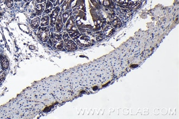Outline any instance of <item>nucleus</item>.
Wrapping results in <instances>:
<instances>
[{"mask_svg":"<svg viewBox=\"0 0 179 119\" xmlns=\"http://www.w3.org/2000/svg\"><path fill=\"white\" fill-rule=\"evenodd\" d=\"M69 13H67V12L64 13L63 14V22H66L67 19L68 18V17H69Z\"/></svg>","mask_w":179,"mask_h":119,"instance_id":"obj_13","label":"nucleus"},{"mask_svg":"<svg viewBox=\"0 0 179 119\" xmlns=\"http://www.w3.org/2000/svg\"><path fill=\"white\" fill-rule=\"evenodd\" d=\"M5 73L3 71H0V83H1L5 76Z\"/></svg>","mask_w":179,"mask_h":119,"instance_id":"obj_11","label":"nucleus"},{"mask_svg":"<svg viewBox=\"0 0 179 119\" xmlns=\"http://www.w3.org/2000/svg\"><path fill=\"white\" fill-rule=\"evenodd\" d=\"M45 10L44 4H39L35 7L36 13L38 15H40L42 14V13L44 12Z\"/></svg>","mask_w":179,"mask_h":119,"instance_id":"obj_6","label":"nucleus"},{"mask_svg":"<svg viewBox=\"0 0 179 119\" xmlns=\"http://www.w3.org/2000/svg\"><path fill=\"white\" fill-rule=\"evenodd\" d=\"M50 1L52 2H54L55 1H56V0H50Z\"/></svg>","mask_w":179,"mask_h":119,"instance_id":"obj_16","label":"nucleus"},{"mask_svg":"<svg viewBox=\"0 0 179 119\" xmlns=\"http://www.w3.org/2000/svg\"><path fill=\"white\" fill-rule=\"evenodd\" d=\"M63 39L64 41H65V45H64V46H65V48H66V49H67V50L71 51L77 49V45H76L74 42L70 39V37L68 35V34H64L63 36Z\"/></svg>","mask_w":179,"mask_h":119,"instance_id":"obj_1","label":"nucleus"},{"mask_svg":"<svg viewBox=\"0 0 179 119\" xmlns=\"http://www.w3.org/2000/svg\"><path fill=\"white\" fill-rule=\"evenodd\" d=\"M29 48L31 49H32V50H34L35 47L34 46H29Z\"/></svg>","mask_w":179,"mask_h":119,"instance_id":"obj_14","label":"nucleus"},{"mask_svg":"<svg viewBox=\"0 0 179 119\" xmlns=\"http://www.w3.org/2000/svg\"><path fill=\"white\" fill-rule=\"evenodd\" d=\"M54 42V46L55 48L56 49H61L63 47V42L61 38L58 35L55 36L53 39Z\"/></svg>","mask_w":179,"mask_h":119,"instance_id":"obj_3","label":"nucleus"},{"mask_svg":"<svg viewBox=\"0 0 179 119\" xmlns=\"http://www.w3.org/2000/svg\"><path fill=\"white\" fill-rule=\"evenodd\" d=\"M2 67H3L4 69H7L8 68V66L7 62L6 61H3L2 62Z\"/></svg>","mask_w":179,"mask_h":119,"instance_id":"obj_12","label":"nucleus"},{"mask_svg":"<svg viewBox=\"0 0 179 119\" xmlns=\"http://www.w3.org/2000/svg\"><path fill=\"white\" fill-rule=\"evenodd\" d=\"M59 11V7H57L55 8V9L53 11L52 14H51V24L54 25L55 22L57 19V17L58 14V12Z\"/></svg>","mask_w":179,"mask_h":119,"instance_id":"obj_4","label":"nucleus"},{"mask_svg":"<svg viewBox=\"0 0 179 119\" xmlns=\"http://www.w3.org/2000/svg\"><path fill=\"white\" fill-rule=\"evenodd\" d=\"M6 5L8 7H11L13 6V1L12 0H6Z\"/></svg>","mask_w":179,"mask_h":119,"instance_id":"obj_10","label":"nucleus"},{"mask_svg":"<svg viewBox=\"0 0 179 119\" xmlns=\"http://www.w3.org/2000/svg\"><path fill=\"white\" fill-rule=\"evenodd\" d=\"M36 1L38 2H42L45 1V0H36Z\"/></svg>","mask_w":179,"mask_h":119,"instance_id":"obj_15","label":"nucleus"},{"mask_svg":"<svg viewBox=\"0 0 179 119\" xmlns=\"http://www.w3.org/2000/svg\"><path fill=\"white\" fill-rule=\"evenodd\" d=\"M49 24V17L48 16H45L41 19V26L42 27H44L48 25Z\"/></svg>","mask_w":179,"mask_h":119,"instance_id":"obj_8","label":"nucleus"},{"mask_svg":"<svg viewBox=\"0 0 179 119\" xmlns=\"http://www.w3.org/2000/svg\"><path fill=\"white\" fill-rule=\"evenodd\" d=\"M40 23V18L39 17H36V18H35L34 19H33L31 21V26L33 29H37L39 26V24Z\"/></svg>","mask_w":179,"mask_h":119,"instance_id":"obj_5","label":"nucleus"},{"mask_svg":"<svg viewBox=\"0 0 179 119\" xmlns=\"http://www.w3.org/2000/svg\"><path fill=\"white\" fill-rule=\"evenodd\" d=\"M52 10H53V4L50 2L48 1L46 3V9L45 10L44 13L45 14L46 13L48 14L51 12Z\"/></svg>","mask_w":179,"mask_h":119,"instance_id":"obj_9","label":"nucleus"},{"mask_svg":"<svg viewBox=\"0 0 179 119\" xmlns=\"http://www.w3.org/2000/svg\"><path fill=\"white\" fill-rule=\"evenodd\" d=\"M62 28V20L61 15H59L58 17L56 23V29L58 31H60Z\"/></svg>","mask_w":179,"mask_h":119,"instance_id":"obj_7","label":"nucleus"},{"mask_svg":"<svg viewBox=\"0 0 179 119\" xmlns=\"http://www.w3.org/2000/svg\"><path fill=\"white\" fill-rule=\"evenodd\" d=\"M38 36L41 41L46 42L49 40L50 36V33L49 29L46 27L40 28L38 32Z\"/></svg>","mask_w":179,"mask_h":119,"instance_id":"obj_2","label":"nucleus"}]
</instances>
